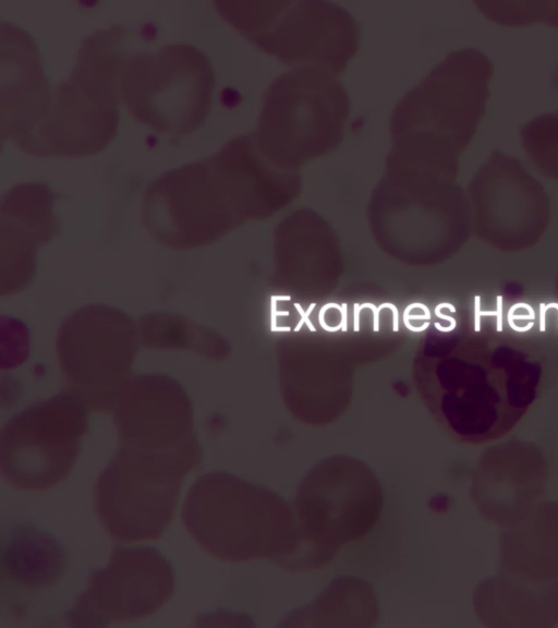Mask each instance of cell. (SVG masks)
<instances>
[{
  "label": "cell",
  "instance_id": "obj_1",
  "mask_svg": "<svg viewBox=\"0 0 558 628\" xmlns=\"http://www.w3.org/2000/svg\"><path fill=\"white\" fill-rule=\"evenodd\" d=\"M295 172L280 169L258 149L252 134L236 136L217 153L170 169L147 185L143 222L172 250L209 244L245 216L292 198Z\"/></svg>",
  "mask_w": 558,
  "mask_h": 628
},
{
  "label": "cell",
  "instance_id": "obj_2",
  "mask_svg": "<svg viewBox=\"0 0 558 628\" xmlns=\"http://www.w3.org/2000/svg\"><path fill=\"white\" fill-rule=\"evenodd\" d=\"M494 65L475 48L452 51L396 105L386 166H420L456 179L459 157L486 111Z\"/></svg>",
  "mask_w": 558,
  "mask_h": 628
},
{
  "label": "cell",
  "instance_id": "obj_3",
  "mask_svg": "<svg viewBox=\"0 0 558 628\" xmlns=\"http://www.w3.org/2000/svg\"><path fill=\"white\" fill-rule=\"evenodd\" d=\"M182 521L195 542L221 560L267 558L289 570L298 546L292 506L275 492L225 471L194 482Z\"/></svg>",
  "mask_w": 558,
  "mask_h": 628
},
{
  "label": "cell",
  "instance_id": "obj_4",
  "mask_svg": "<svg viewBox=\"0 0 558 628\" xmlns=\"http://www.w3.org/2000/svg\"><path fill=\"white\" fill-rule=\"evenodd\" d=\"M383 505L381 484L360 459L337 455L317 462L301 480L291 505L298 546L289 570L327 565L341 546L374 529Z\"/></svg>",
  "mask_w": 558,
  "mask_h": 628
},
{
  "label": "cell",
  "instance_id": "obj_5",
  "mask_svg": "<svg viewBox=\"0 0 558 628\" xmlns=\"http://www.w3.org/2000/svg\"><path fill=\"white\" fill-rule=\"evenodd\" d=\"M474 607L488 626H549L558 620V503L537 505L501 533L497 578L481 582Z\"/></svg>",
  "mask_w": 558,
  "mask_h": 628
},
{
  "label": "cell",
  "instance_id": "obj_6",
  "mask_svg": "<svg viewBox=\"0 0 558 628\" xmlns=\"http://www.w3.org/2000/svg\"><path fill=\"white\" fill-rule=\"evenodd\" d=\"M349 113L348 93L335 75L315 67L295 68L268 86L253 136L270 162L298 171L339 147Z\"/></svg>",
  "mask_w": 558,
  "mask_h": 628
},
{
  "label": "cell",
  "instance_id": "obj_7",
  "mask_svg": "<svg viewBox=\"0 0 558 628\" xmlns=\"http://www.w3.org/2000/svg\"><path fill=\"white\" fill-rule=\"evenodd\" d=\"M214 4L244 37L288 65L315 67L339 75L360 47V24L330 1L223 0Z\"/></svg>",
  "mask_w": 558,
  "mask_h": 628
},
{
  "label": "cell",
  "instance_id": "obj_8",
  "mask_svg": "<svg viewBox=\"0 0 558 628\" xmlns=\"http://www.w3.org/2000/svg\"><path fill=\"white\" fill-rule=\"evenodd\" d=\"M214 87L208 57L195 46L179 43L134 53L124 69L121 96L137 121L180 138L206 120Z\"/></svg>",
  "mask_w": 558,
  "mask_h": 628
},
{
  "label": "cell",
  "instance_id": "obj_9",
  "mask_svg": "<svg viewBox=\"0 0 558 628\" xmlns=\"http://www.w3.org/2000/svg\"><path fill=\"white\" fill-rule=\"evenodd\" d=\"M88 426V406L71 390L34 402L0 433V469L21 490H46L71 472Z\"/></svg>",
  "mask_w": 558,
  "mask_h": 628
},
{
  "label": "cell",
  "instance_id": "obj_10",
  "mask_svg": "<svg viewBox=\"0 0 558 628\" xmlns=\"http://www.w3.org/2000/svg\"><path fill=\"white\" fill-rule=\"evenodd\" d=\"M137 337L123 312L101 304L86 305L59 328L57 352L70 390L97 411H109L129 378Z\"/></svg>",
  "mask_w": 558,
  "mask_h": 628
},
{
  "label": "cell",
  "instance_id": "obj_11",
  "mask_svg": "<svg viewBox=\"0 0 558 628\" xmlns=\"http://www.w3.org/2000/svg\"><path fill=\"white\" fill-rule=\"evenodd\" d=\"M185 475L161 459L118 448L94 488L108 534L120 542L159 539L172 521Z\"/></svg>",
  "mask_w": 558,
  "mask_h": 628
},
{
  "label": "cell",
  "instance_id": "obj_12",
  "mask_svg": "<svg viewBox=\"0 0 558 628\" xmlns=\"http://www.w3.org/2000/svg\"><path fill=\"white\" fill-rule=\"evenodd\" d=\"M174 588L172 566L156 548L114 546L108 565L90 572L64 618L72 627L141 619L161 608Z\"/></svg>",
  "mask_w": 558,
  "mask_h": 628
},
{
  "label": "cell",
  "instance_id": "obj_13",
  "mask_svg": "<svg viewBox=\"0 0 558 628\" xmlns=\"http://www.w3.org/2000/svg\"><path fill=\"white\" fill-rule=\"evenodd\" d=\"M112 410L118 447L199 466L191 399L178 381L159 373L130 377Z\"/></svg>",
  "mask_w": 558,
  "mask_h": 628
},
{
  "label": "cell",
  "instance_id": "obj_14",
  "mask_svg": "<svg viewBox=\"0 0 558 628\" xmlns=\"http://www.w3.org/2000/svg\"><path fill=\"white\" fill-rule=\"evenodd\" d=\"M119 109L97 101L69 78L52 89L50 106L34 129L15 143L38 157H84L114 138Z\"/></svg>",
  "mask_w": 558,
  "mask_h": 628
},
{
  "label": "cell",
  "instance_id": "obj_15",
  "mask_svg": "<svg viewBox=\"0 0 558 628\" xmlns=\"http://www.w3.org/2000/svg\"><path fill=\"white\" fill-rule=\"evenodd\" d=\"M56 193L45 183L11 188L1 201L2 294L22 289L32 279L37 249L59 232L52 207Z\"/></svg>",
  "mask_w": 558,
  "mask_h": 628
},
{
  "label": "cell",
  "instance_id": "obj_16",
  "mask_svg": "<svg viewBox=\"0 0 558 628\" xmlns=\"http://www.w3.org/2000/svg\"><path fill=\"white\" fill-rule=\"evenodd\" d=\"M548 478V461L538 451L482 454L472 473L471 497L488 520L506 528L535 507Z\"/></svg>",
  "mask_w": 558,
  "mask_h": 628
},
{
  "label": "cell",
  "instance_id": "obj_17",
  "mask_svg": "<svg viewBox=\"0 0 558 628\" xmlns=\"http://www.w3.org/2000/svg\"><path fill=\"white\" fill-rule=\"evenodd\" d=\"M1 140L19 141L47 112L52 89L34 38L1 21Z\"/></svg>",
  "mask_w": 558,
  "mask_h": 628
},
{
  "label": "cell",
  "instance_id": "obj_18",
  "mask_svg": "<svg viewBox=\"0 0 558 628\" xmlns=\"http://www.w3.org/2000/svg\"><path fill=\"white\" fill-rule=\"evenodd\" d=\"M130 33L123 25H112L86 36L68 77L96 100L118 107L124 69L130 58Z\"/></svg>",
  "mask_w": 558,
  "mask_h": 628
},
{
  "label": "cell",
  "instance_id": "obj_19",
  "mask_svg": "<svg viewBox=\"0 0 558 628\" xmlns=\"http://www.w3.org/2000/svg\"><path fill=\"white\" fill-rule=\"evenodd\" d=\"M2 571L19 583L43 588L56 581L65 566L61 545L32 526L15 528L2 548Z\"/></svg>",
  "mask_w": 558,
  "mask_h": 628
},
{
  "label": "cell",
  "instance_id": "obj_20",
  "mask_svg": "<svg viewBox=\"0 0 558 628\" xmlns=\"http://www.w3.org/2000/svg\"><path fill=\"white\" fill-rule=\"evenodd\" d=\"M341 591L342 577L335 579L311 605L298 609L286 619L318 620V623L328 619H365L376 624L377 599L368 583L347 577L344 592Z\"/></svg>",
  "mask_w": 558,
  "mask_h": 628
},
{
  "label": "cell",
  "instance_id": "obj_21",
  "mask_svg": "<svg viewBox=\"0 0 558 628\" xmlns=\"http://www.w3.org/2000/svg\"><path fill=\"white\" fill-rule=\"evenodd\" d=\"M529 161L543 174L558 179V111L537 116L520 130Z\"/></svg>",
  "mask_w": 558,
  "mask_h": 628
},
{
  "label": "cell",
  "instance_id": "obj_22",
  "mask_svg": "<svg viewBox=\"0 0 558 628\" xmlns=\"http://www.w3.org/2000/svg\"><path fill=\"white\" fill-rule=\"evenodd\" d=\"M172 325L167 315H150L142 321V335L147 347H183L192 348L205 355V328L199 327L184 318L170 315Z\"/></svg>",
  "mask_w": 558,
  "mask_h": 628
},
{
  "label": "cell",
  "instance_id": "obj_23",
  "mask_svg": "<svg viewBox=\"0 0 558 628\" xmlns=\"http://www.w3.org/2000/svg\"><path fill=\"white\" fill-rule=\"evenodd\" d=\"M481 11L501 24L520 25L544 20L549 23L550 2H477Z\"/></svg>",
  "mask_w": 558,
  "mask_h": 628
},
{
  "label": "cell",
  "instance_id": "obj_24",
  "mask_svg": "<svg viewBox=\"0 0 558 628\" xmlns=\"http://www.w3.org/2000/svg\"><path fill=\"white\" fill-rule=\"evenodd\" d=\"M444 307L448 309L449 311H451V312H453V313L456 312V307H454L451 303L442 302V303L437 304V305L435 306V310H434L435 315H436L438 318L448 321V322L450 323V325L447 326V327H445V326H441L438 322H435V323H434V326H435V328L438 329L439 331L449 333V331H451V330H453V329L456 328V326H457V321H456V318H453L452 316L445 315V314L440 313V310L444 309Z\"/></svg>",
  "mask_w": 558,
  "mask_h": 628
},
{
  "label": "cell",
  "instance_id": "obj_25",
  "mask_svg": "<svg viewBox=\"0 0 558 628\" xmlns=\"http://www.w3.org/2000/svg\"><path fill=\"white\" fill-rule=\"evenodd\" d=\"M291 295H271L270 297V330L272 333L284 331L289 333L292 330L290 326H278L277 325V301H290Z\"/></svg>",
  "mask_w": 558,
  "mask_h": 628
},
{
  "label": "cell",
  "instance_id": "obj_26",
  "mask_svg": "<svg viewBox=\"0 0 558 628\" xmlns=\"http://www.w3.org/2000/svg\"><path fill=\"white\" fill-rule=\"evenodd\" d=\"M316 303L312 302L308 307L306 309V311L303 310L302 305L298 302L294 303V307L296 309V311L300 314V321L298 322L296 326L293 328L294 333H298L302 326L305 324L307 326V328L310 329V331L315 333L316 328L313 325L312 321L310 319V314L313 312V310L315 309Z\"/></svg>",
  "mask_w": 558,
  "mask_h": 628
},
{
  "label": "cell",
  "instance_id": "obj_27",
  "mask_svg": "<svg viewBox=\"0 0 558 628\" xmlns=\"http://www.w3.org/2000/svg\"><path fill=\"white\" fill-rule=\"evenodd\" d=\"M383 309H390L392 312V331H399V311L397 305L391 302H384L379 304L378 311L380 312Z\"/></svg>",
  "mask_w": 558,
  "mask_h": 628
},
{
  "label": "cell",
  "instance_id": "obj_28",
  "mask_svg": "<svg viewBox=\"0 0 558 628\" xmlns=\"http://www.w3.org/2000/svg\"><path fill=\"white\" fill-rule=\"evenodd\" d=\"M361 310L362 309H371L373 312V331L377 333L379 331V311H378V306H376L374 303L371 302H364L362 304H360Z\"/></svg>",
  "mask_w": 558,
  "mask_h": 628
},
{
  "label": "cell",
  "instance_id": "obj_29",
  "mask_svg": "<svg viewBox=\"0 0 558 628\" xmlns=\"http://www.w3.org/2000/svg\"><path fill=\"white\" fill-rule=\"evenodd\" d=\"M482 310H481V297H474V330L476 333L481 331V318H482Z\"/></svg>",
  "mask_w": 558,
  "mask_h": 628
},
{
  "label": "cell",
  "instance_id": "obj_30",
  "mask_svg": "<svg viewBox=\"0 0 558 628\" xmlns=\"http://www.w3.org/2000/svg\"><path fill=\"white\" fill-rule=\"evenodd\" d=\"M502 295H497L496 297V330L497 331H502Z\"/></svg>",
  "mask_w": 558,
  "mask_h": 628
},
{
  "label": "cell",
  "instance_id": "obj_31",
  "mask_svg": "<svg viewBox=\"0 0 558 628\" xmlns=\"http://www.w3.org/2000/svg\"><path fill=\"white\" fill-rule=\"evenodd\" d=\"M340 323L341 330L345 333L348 330V304L345 302L341 303Z\"/></svg>",
  "mask_w": 558,
  "mask_h": 628
},
{
  "label": "cell",
  "instance_id": "obj_32",
  "mask_svg": "<svg viewBox=\"0 0 558 628\" xmlns=\"http://www.w3.org/2000/svg\"><path fill=\"white\" fill-rule=\"evenodd\" d=\"M360 312L361 307L359 303L353 304V331H360Z\"/></svg>",
  "mask_w": 558,
  "mask_h": 628
},
{
  "label": "cell",
  "instance_id": "obj_33",
  "mask_svg": "<svg viewBox=\"0 0 558 628\" xmlns=\"http://www.w3.org/2000/svg\"><path fill=\"white\" fill-rule=\"evenodd\" d=\"M546 304H539V330L544 333L546 330Z\"/></svg>",
  "mask_w": 558,
  "mask_h": 628
},
{
  "label": "cell",
  "instance_id": "obj_34",
  "mask_svg": "<svg viewBox=\"0 0 558 628\" xmlns=\"http://www.w3.org/2000/svg\"><path fill=\"white\" fill-rule=\"evenodd\" d=\"M550 307H555V309L558 310V303H556V302H550V303L546 304V310H548V309H550Z\"/></svg>",
  "mask_w": 558,
  "mask_h": 628
}]
</instances>
